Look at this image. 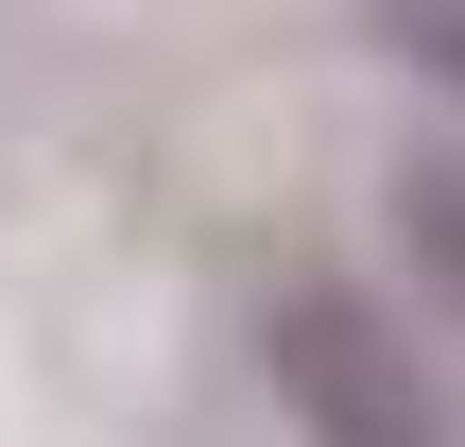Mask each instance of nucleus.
Segmentation results:
<instances>
[{
    "label": "nucleus",
    "mask_w": 465,
    "mask_h": 447,
    "mask_svg": "<svg viewBox=\"0 0 465 447\" xmlns=\"http://www.w3.org/2000/svg\"><path fill=\"white\" fill-rule=\"evenodd\" d=\"M276 396H293V431H311V447H449L431 379H414V345H397L345 276L276 293Z\"/></svg>",
    "instance_id": "nucleus-1"
},
{
    "label": "nucleus",
    "mask_w": 465,
    "mask_h": 447,
    "mask_svg": "<svg viewBox=\"0 0 465 447\" xmlns=\"http://www.w3.org/2000/svg\"><path fill=\"white\" fill-rule=\"evenodd\" d=\"M397 258L431 276V310H465V155H397Z\"/></svg>",
    "instance_id": "nucleus-2"
},
{
    "label": "nucleus",
    "mask_w": 465,
    "mask_h": 447,
    "mask_svg": "<svg viewBox=\"0 0 465 447\" xmlns=\"http://www.w3.org/2000/svg\"><path fill=\"white\" fill-rule=\"evenodd\" d=\"M380 52H397V69H431V86L465 103V17H449V0H380Z\"/></svg>",
    "instance_id": "nucleus-3"
}]
</instances>
